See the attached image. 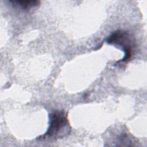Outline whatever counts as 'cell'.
I'll use <instances>...</instances> for the list:
<instances>
[{
  "label": "cell",
  "mask_w": 147,
  "mask_h": 147,
  "mask_svg": "<svg viewBox=\"0 0 147 147\" xmlns=\"http://www.w3.org/2000/svg\"><path fill=\"white\" fill-rule=\"evenodd\" d=\"M106 42L110 44L119 46L125 52L123 58L117 63L125 62L131 58L134 48V41L127 32L121 30H116L106 38Z\"/></svg>",
  "instance_id": "2"
},
{
  "label": "cell",
  "mask_w": 147,
  "mask_h": 147,
  "mask_svg": "<svg viewBox=\"0 0 147 147\" xmlns=\"http://www.w3.org/2000/svg\"><path fill=\"white\" fill-rule=\"evenodd\" d=\"M49 126L47 132L38 137L57 140L61 138L71 132V127L67 114L63 110H56L49 115Z\"/></svg>",
  "instance_id": "1"
},
{
  "label": "cell",
  "mask_w": 147,
  "mask_h": 147,
  "mask_svg": "<svg viewBox=\"0 0 147 147\" xmlns=\"http://www.w3.org/2000/svg\"><path fill=\"white\" fill-rule=\"evenodd\" d=\"M13 5L20 6L24 9H29L39 5V1H10Z\"/></svg>",
  "instance_id": "3"
}]
</instances>
